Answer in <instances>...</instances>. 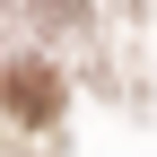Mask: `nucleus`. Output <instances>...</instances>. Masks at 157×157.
<instances>
[{
    "label": "nucleus",
    "instance_id": "f257e3e1",
    "mask_svg": "<svg viewBox=\"0 0 157 157\" xmlns=\"http://www.w3.org/2000/svg\"><path fill=\"white\" fill-rule=\"evenodd\" d=\"M9 113L17 122H52V113H61V78H52L44 61H17L9 70Z\"/></svg>",
    "mask_w": 157,
    "mask_h": 157
}]
</instances>
